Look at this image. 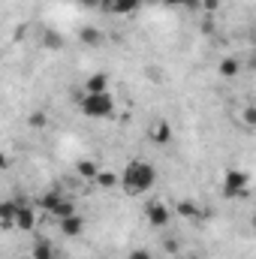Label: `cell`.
Segmentation results:
<instances>
[{"label":"cell","mask_w":256,"mask_h":259,"mask_svg":"<svg viewBox=\"0 0 256 259\" xmlns=\"http://www.w3.org/2000/svg\"><path fill=\"white\" fill-rule=\"evenodd\" d=\"M97 184H100V187H115V184H121V178H118L115 172H100V175H97Z\"/></svg>","instance_id":"obj_16"},{"label":"cell","mask_w":256,"mask_h":259,"mask_svg":"<svg viewBox=\"0 0 256 259\" xmlns=\"http://www.w3.org/2000/svg\"><path fill=\"white\" fill-rule=\"evenodd\" d=\"M103 91H109V78L103 72H97L84 81V94H103Z\"/></svg>","instance_id":"obj_11"},{"label":"cell","mask_w":256,"mask_h":259,"mask_svg":"<svg viewBox=\"0 0 256 259\" xmlns=\"http://www.w3.org/2000/svg\"><path fill=\"white\" fill-rule=\"evenodd\" d=\"M46 46H49V49H61V46H64V39H61L58 33H49V36H46Z\"/></svg>","instance_id":"obj_18"},{"label":"cell","mask_w":256,"mask_h":259,"mask_svg":"<svg viewBox=\"0 0 256 259\" xmlns=\"http://www.w3.org/2000/svg\"><path fill=\"white\" fill-rule=\"evenodd\" d=\"M100 172H103V169L97 166V160H78V163H75V175H78L81 181H97Z\"/></svg>","instance_id":"obj_6"},{"label":"cell","mask_w":256,"mask_h":259,"mask_svg":"<svg viewBox=\"0 0 256 259\" xmlns=\"http://www.w3.org/2000/svg\"><path fill=\"white\" fill-rule=\"evenodd\" d=\"M241 124H244L247 130H256V106H253V103L241 109Z\"/></svg>","instance_id":"obj_15"},{"label":"cell","mask_w":256,"mask_h":259,"mask_svg":"<svg viewBox=\"0 0 256 259\" xmlns=\"http://www.w3.org/2000/svg\"><path fill=\"white\" fill-rule=\"evenodd\" d=\"M61 229H64V235H81V229H84V220H81L78 214H72V217L61 220Z\"/></svg>","instance_id":"obj_12"},{"label":"cell","mask_w":256,"mask_h":259,"mask_svg":"<svg viewBox=\"0 0 256 259\" xmlns=\"http://www.w3.org/2000/svg\"><path fill=\"white\" fill-rule=\"evenodd\" d=\"M178 211H181V214H184V217H193V220H196V214H199V211H196V205H190V202H187V199H184V202H181V205H178Z\"/></svg>","instance_id":"obj_17"},{"label":"cell","mask_w":256,"mask_h":259,"mask_svg":"<svg viewBox=\"0 0 256 259\" xmlns=\"http://www.w3.org/2000/svg\"><path fill=\"white\" fill-rule=\"evenodd\" d=\"M39 205H42L55 220H66V217L75 214V202H72L69 196H61V193H46L39 199Z\"/></svg>","instance_id":"obj_3"},{"label":"cell","mask_w":256,"mask_h":259,"mask_svg":"<svg viewBox=\"0 0 256 259\" xmlns=\"http://www.w3.org/2000/svg\"><path fill=\"white\" fill-rule=\"evenodd\" d=\"M250 66H253V69H256V55H253V58H250Z\"/></svg>","instance_id":"obj_23"},{"label":"cell","mask_w":256,"mask_h":259,"mask_svg":"<svg viewBox=\"0 0 256 259\" xmlns=\"http://www.w3.org/2000/svg\"><path fill=\"white\" fill-rule=\"evenodd\" d=\"M78 39H81V42H88V46H100V42H103V36H100V30H94V27H81V33H78Z\"/></svg>","instance_id":"obj_14"},{"label":"cell","mask_w":256,"mask_h":259,"mask_svg":"<svg viewBox=\"0 0 256 259\" xmlns=\"http://www.w3.org/2000/svg\"><path fill=\"white\" fill-rule=\"evenodd\" d=\"M130 259H151V253H148V250H133Z\"/></svg>","instance_id":"obj_19"},{"label":"cell","mask_w":256,"mask_h":259,"mask_svg":"<svg viewBox=\"0 0 256 259\" xmlns=\"http://www.w3.org/2000/svg\"><path fill=\"white\" fill-rule=\"evenodd\" d=\"M139 6H142V0H115L112 12H115V15H133Z\"/></svg>","instance_id":"obj_13"},{"label":"cell","mask_w":256,"mask_h":259,"mask_svg":"<svg viewBox=\"0 0 256 259\" xmlns=\"http://www.w3.org/2000/svg\"><path fill=\"white\" fill-rule=\"evenodd\" d=\"M163 3H166V6H184L187 0H163Z\"/></svg>","instance_id":"obj_22"},{"label":"cell","mask_w":256,"mask_h":259,"mask_svg":"<svg viewBox=\"0 0 256 259\" xmlns=\"http://www.w3.org/2000/svg\"><path fill=\"white\" fill-rule=\"evenodd\" d=\"M33 259H58V247L49 241V238H39L36 244H33Z\"/></svg>","instance_id":"obj_8"},{"label":"cell","mask_w":256,"mask_h":259,"mask_svg":"<svg viewBox=\"0 0 256 259\" xmlns=\"http://www.w3.org/2000/svg\"><path fill=\"white\" fill-rule=\"evenodd\" d=\"M81 6H88V9H100V0H78Z\"/></svg>","instance_id":"obj_21"},{"label":"cell","mask_w":256,"mask_h":259,"mask_svg":"<svg viewBox=\"0 0 256 259\" xmlns=\"http://www.w3.org/2000/svg\"><path fill=\"white\" fill-rule=\"evenodd\" d=\"M247 184H250V175L244 169H229L223 175V199H241L247 193Z\"/></svg>","instance_id":"obj_4"},{"label":"cell","mask_w":256,"mask_h":259,"mask_svg":"<svg viewBox=\"0 0 256 259\" xmlns=\"http://www.w3.org/2000/svg\"><path fill=\"white\" fill-rule=\"evenodd\" d=\"M30 124H33V127H42V124H46V115H33Z\"/></svg>","instance_id":"obj_20"},{"label":"cell","mask_w":256,"mask_h":259,"mask_svg":"<svg viewBox=\"0 0 256 259\" xmlns=\"http://www.w3.org/2000/svg\"><path fill=\"white\" fill-rule=\"evenodd\" d=\"M33 226H36V214H33V208L18 205V214H15V229H33Z\"/></svg>","instance_id":"obj_7"},{"label":"cell","mask_w":256,"mask_h":259,"mask_svg":"<svg viewBox=\"0 0 256 259\" xmlns=\"http://www.w3.org/2000/svg\"><path fill=\"white\" fill-rule=\"evenodd\" d=\"M78 109H81V115H88V118H109V115L115 112V100H112L109 91H103V94H84V97L78 100Z\"/></svg>","instance_id":"obj_2"},{"label":"cell","mask_w":256,"mask_h":259,"mask_svg":"<svg viewBox=\"0 0 256 259\" xmlns=\"http://www.w3.org/2000/svg\"><path fill=\"white\" fill-rule=\"evenodd\" d=\"M169 217H172V211H169V205H166V202L154 199V202H148V205H145V220H148V226L163 229V226H169Z\"/></svg>","instance_id":"obj_5"},{"label":"cell","mask_w":256,"mask_h":259,"mask_svg":"<svg viewBox=\"0 0 256 259\" xmlns=\"http://www.w3.org/2000/svg\"><path fill=\"white\" fill-rule=\"evenodd\" d=\"M148 136H151L157 145H169V142H172V130H169V124H166V121H157L154 127L148 130Z\"/></svg>","instance_id":"obj_9"},{"label":"cell","mask_w":256,"mask_h":259,"mask_svg":"<svg viewBox=\"0 0 256 259\" xmlns=\"http://www.w3.org/2000/svg\"><path fill=\"white\" fill-rule=\"evenodd\" d=\"M187 259H202V256H187Z\"/></svg>","instance_id":"obj_24"},{"label":"cell","mask_w":256,"mask_h":259,"mask_svg":"<svg viewBox=\"0 0 256 259\" xmlns=\"http://www.w3.org/2000/svg\"><path fill=\"white\" fill-rule=\"evenodd\" d=\"M154 181H157V169L148 160H130L127 166H124V172H121V187L130 196L148 193L154 187Z\"/></svg>","instance_id":"obj_1"},{"label":"cell","mask_w":256,"mask_h":259,"mask_svg":"<svg viewBox=\"0 0 256 259\" xmlns=\"http://www.w3.org/2000/svg\"><path fill=\"white\" fill-rule=\"evenodd\" d=\"M238 72H241V58H223L217 64V75H223V78H232Z\"/></svg>","instance_id":"obj_10"}]
</instances>
